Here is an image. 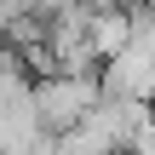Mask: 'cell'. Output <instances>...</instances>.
I'll use <instances>...</instances> for the list:
<instances>
[{"mask_svg": "<svg viewBox=\"0 0 155 155\" xmlns=\"http://www.w3.org/2000/svg\"><path fill=\"white\" fill-rule=\"evenodd\" d=\"M115 155H132V150H115Z\"/></svg>", "mask_w": 155, "mask_h": 155, "instance_id": "4", "label": "cell"}, {"mask_svg": "<svg viewBox=\"0 0 155 155\" xmlns=\"http://www.w3.org/2000/svg\"><path fill=\"white\" fill-rule=\"evenodd\" d=\"M98 98H104V69H52L35 81V104H40V121L52 132L81 127Z\"/></svg>", "mask_w": 155, "mask_h": 155, "instance_id": "1", "label": "cell"}, {"mask_svg": "<svg viewBox=\"0 0 155 155\" xmlns=\"http://www.w3.org/2000/svg\"><path fill=\"white\" fill-rule=\"evenodd\" d=\"M81 6H92V12H104V6H132V0H81Z\"/></svg>", "mask_w": 155, "mask_h": 155, "instance_id": "3", "label": "cell"}, {"mask_svg": "<svg viewBox=\"0 0 155 155\" xmlns=\"http://www.w3.org/2000/svg\"><path fill=\"white\" fill-rule=\"evenodd\" d=\"M127 40H132V6H104V12H92V46H98L104 63H109Z\"/></svg>", "mask_w": 155, "mask_h": 155, "instance_id": "2", "label": "cell"}]
</instances>
